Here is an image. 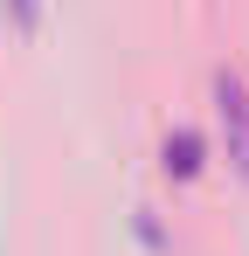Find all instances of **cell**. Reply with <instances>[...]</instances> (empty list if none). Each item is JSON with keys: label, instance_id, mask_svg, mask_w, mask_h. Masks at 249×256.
Returning a JSON list of instances; mask_svg holds the SVG:
<instances>
[{"label": "cell", "instance_id": "7a4b0ae2", "mask_svg": "<svg viewBox=\"0 0 249 256\" xmlns=\"http://www.w3.org/2000/svg\"><path fill=\"white\" fill-rule=\"evenodd\" d=\"M201 160H208L201 132H173V138H166V173H173V180H194V173H201Z\"/></svg>", "mask_w": 249, "mask_h": 256}, {"label": "cell", "instance_id": "6da1fadb", "mask_svg": "<svg viewBox=\"0 0 249 256\" xmlns=\"http://www.w3.org/2000/svg\"><path fill=\"white\" fill-rule=\"evenodd\" d=\"M214 118H222V138H228V166L249 180V90L242 76H214Z\"/></svg>", "mask_w": 249, "mask_h": 256}, {"label": "cell", "instance_id": "3957f363", "mask_svg": "<svg viewBox=\"0 0 249 256\" xmlns=\"http://www.w3.org/2000/svg\"><path fill=\"white\" fill-rule=\"evenodd\" d=\"M0 14H7V28H21V35L42 28V0H0Z\"/></svg>", "mask_w": 249, "mask_h": 256}]
</instances>
